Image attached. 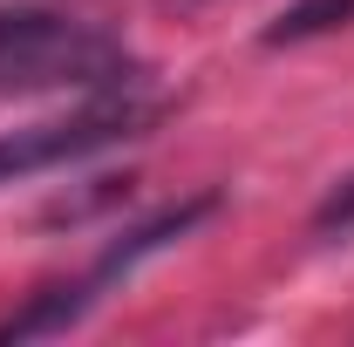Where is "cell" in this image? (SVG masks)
I'll return each mask as SVG.
<instances>
[{
    "mask_svg": "<svg viewBox=\"0 0 354 347\" xmlns=\"http://www.w3.org/2000/svg\"><path fill=\"white\" fill-rule=\"evenodd\" d=\"M354 21V0H293L272 28H266V48H293V41H313V35H334Z\"/></svg>",
    "mask_w": 354,
    "mask_h": 347,
    "instance_id": "277c9868",
    "label": "cell"
},
{
    "mask_svg": "<svg viewBox=\"0 0 354 347\" xmlns=\"http://www.w3.org/2000/svg\"><path fill=\"white\" fill-rule=\"evenodd\" d=\"M157 123V102L143 95H102L75 116H55V123H28V130H7L0 136V184H21V177H41V171H68L109 143H130Z\"/></svg>",
    "mask_w": 354,
    "mask_h": 347,
    "instance_id": "7a4b0ae2",
    "label": "cell"
},
{
    "mask_svg": "<svg viewBox=\"0 0 354 347\" xmlns=\"http://www.w3.org/2000/svg\"><path fill=\"white\" fill-rule=\"evenodd\" d=\"M130 82V55L68 14L21 7L0 14V102L7 95H48V88H109Z\"/></svg>",
    "mask_w": 354,
    "mask_h": 347,
    "instance_id": "6da1fadb",
    "label": "cell"
},
{
    "mask_svg": "<svg viewBox=\"0 0 354 347\" xmlns=\"http://www.w3.org/2000/svg\"><path fill=\"white\" fill-rule=\"evenodd\" d=\"M313 232H320V238H334V232H354V177H341V184L327 191V205L313 212Z\"/></svg>",
    "mask_w": 354,
    "mask_h": 347,
    "instance_id": "5b68a950",
    "label": "cell"
},
{
    "mask_svg": "<svg viewBox=\"0 0 354 347\" xmlns=\"http://www.w3.org/2000/svg\"><path fill=\"white\" fill-rule=\"evenodd\" d=\"M218 212V191H198V198H184L177 212H164V218H150V225H136L123 245H109L102 259H95V272H88V293H102V286H116V279H130L136 265L150 259V252H171L177 238L191 232V225H205V218Z\"/></svg>",
    "mask_w": 354,
    "mask_h": 347,
    "instance_id": "3957f363",
    "label": "cell"
}]
</instances>
